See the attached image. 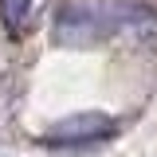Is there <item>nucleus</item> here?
Instances as JSON below:
<instances>
[{"label":"nucleus","instance_id":"f257e3e1","mask_svg":"<svg viewBox=\"0 0 157 157\" xmlns=\"http://www.w3.org/2000/svg\"><path fill=\"white\" fill-rule=\"evenodd\" d=\"M122 28V12L110 0H59L51 39L59 47H94Z\"/></svg>","mask_w":157,"mask_h":157},{"label":"nucleus","instance_id":"7ed1b4c3","mask_svg":"<svg viewBox=\"0 0 157 157\" xmlns=\"http://www.w3.org/2000/svg\"><path fill=\"white\" fill-rule=\"evenodd\" d=\"M0 20H4V28H8L12 36H20V32L32 28L36 4H32V0H0Z\"/></svg>","mask_w":157,"mask_h":157},{"label":"nucleus","instance_id":"f03ea898","mask_svg":"<svg viewBox=\"0 0 157 157\" xmlns=\"http://www.w3.org/2000/svg\"><path fill=\"white\" fill-rule=\"evenodd\" d=\"M118 134V122L102 110H82V114H71V118H59L47 126L43 141L55 145V149H94L102 141H110Z\"/></svg>","mask_w":157,"mask_h":157}]
</instances>
